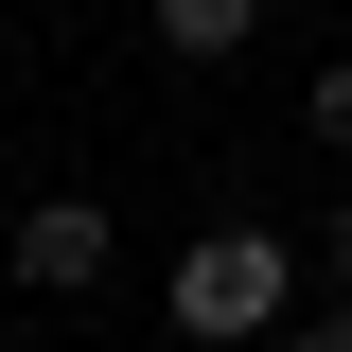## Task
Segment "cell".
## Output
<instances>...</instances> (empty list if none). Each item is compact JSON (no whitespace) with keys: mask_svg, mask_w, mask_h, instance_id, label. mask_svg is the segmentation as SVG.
Here are the masks:
<instances>
[{"mask_svg":"<svg viewBox=\"0 0 352 352\" xmlns=\"http://www.w3.org/2000/svg\"><path fill=\"white\" fill-rule=\"evenodd\" d=\"M300 282H317V247H282V229H194V247H176L159 264V317H176V335H194V352H247V335H300Z\"/></svg>","mask_w":352,"mask_h":352,"instance_id":"6da1fadb","label":"cell"},{"mask_svg":"<svg viewBox=\"0 0 352 352\" xmlns=\"http://www.w3.org/2000/svg\"><path fill=\"white\" fill-rule=\"evenodd\" d=\"M282 352H352V300H317V317H300V335H282Z\"/></svg>","mask_w":352,"mask_h":352,"instance_id":"8992f818","label":"cell"},{"mask_svg":"<svg viewBox=\"0 0 352 352\" xmlns=\"http://www.w3.org/2000/svg\"><path fill=\"white\" fill-rule=\"evenodd\" d=\"M317 300H352V212H335V229H317Z\"/></svg>","mask_w":352,"mask_h":352,"instance_id":"5b68a950","label":"cell"},{"mask_svg":"<svg viewBox=\"0 0 352 352\" xmlns=\"http://www.w3.org/2000/svg\"><path fill=\"white\" fill-rule=\"evenodd\" d=\"M18 282H36V300H88V282H106V264H124V229H106V194H36V212H18Z\"/></svg>","mask_w":352,"mask_h":352,"instance_id":"7a4b0ae2","label":"cell"},{"mask_svg":"<svg viewBox=\"0 0 352 352\" xmlns=\"http://www.w3.org/2000/svg\"><path fill=\"white\" fill-rule=\"evenodd\" d=\"M141 18H159V53H247L264 36V0H141Z\"/></svg>","mask_w":352,"mask_h":352,"instance_id":"3957f363","label":"cell"},{"mask_svg":"<svg viewBox=\"0 0 352 352\" xmlns=\"http://www.w3.org/2000/svg\"><path fill=\"white\" fill-rule=\"evenodd\" d=\"M300 124H317V141H335V159H352V53H335V71H317V106H300Z\"/></svg>","mask_w":352,"mask_h":352,"instance_id":"277c9868","label":"cell"}]
</instances>
